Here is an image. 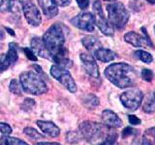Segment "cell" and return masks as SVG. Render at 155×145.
<instances>
[{
	"label": "cell",
	"mask_w": 155,
	"mask_h": 145,
	"mask_svg": "<svg viewBox=\"0 0 155 145\" xmlns=\"http://www.w3.org/2000/svg\"><path fill=\"white\" fill-rule=\"evenodd\" d=\"M105 76L118 88L132 87L138 80V72L127 63H114L106 68Z\"/></svg>",
	"instance_id": "cell-1"
},
{
	"label": "cell",
	"mask_w": 155,
	"mask_h": 145,
	"mask_svg": "<svg viewBox=\"0 0 155 145\" xmlns=\"http://www.w3.org/2000/svg\"><path fill=\"white\" fill-rule=\"evenodd\" d=\"M80 132L81 137L91 144L101 143L110 134L107 126L93 121H84L81 123Z\"/></svg>",
	"instance_id": "cell-2"
},
{
	"label": "cell",
	"mask_w": 155,
	"mask_h": 145,
	"mask_svg": "<svg viewBox=\"0 0 155 145\" xmlns=\"http://www.w3.org/2000/svg\"><path fill=\"white\" fill-rule=\"evenodd\" d=\"M22 90L31 95H41L48 92V85L44 79L34 72H23L19 76Z\"/></svg>",
	"instance_id": "cell-3"
},
{
	"label": "cell",
	"mask_w": 155,
	"mask_h": 145,
	"mask_svg": "<svg viewBox=\"0 0 155 145\" xmlns=\"http://www.w3.org/2000/svg\"><path fill=\"white\" fill-rule=\"evenodd\" d=\"M108 11V21L116 29H122L125 27L129 19V12L122 3L115 2L107 6Z\"/></svg>",
	"instance_id": "cell-4"
},
{
	"label": "cell",
	"mask_w": 155,
	"mask_h": 145,
	"mask_svg": "<svg viewBox=\"0 0 155 145\" xmlns=\"http://www.w3.org/2000/svg\"><path fill=\"white\" fill-rule=\"evenodd\" d=\"M51 75L54 77L60 83L69 90L71 93L77 92V85L74 79L72 77L70 72L66 68L61 67L59 65H52L51 68Z\"/></svg>",
	"instance_id": "cell-5"
},
{
	"label": "cell",
	"mask_w": 155,
	"mask_h": 145,
	"mask_svg": "<svg viewBox=\"0 0 155 145\" xmlns=\"http://www.w3.org/2000/svg\"><path fill=\"white\" fill-rule=\"evenodd\" d=\"M143 99V93L142 90L138 88H134L128 91H125L124 93L120 95V102L129 110L135 111L137 110L140 105H142Z\"/></svg>",
	"instance_id": "cell-6"
},
{
	"label": "cell",
	"mask_w": 155,
	"mask_h": 145,
	"mask_svg": "<svg viewBox=\"0 0 155 145\" xmlns=\"http://www.w3.org/2000/svg\"><path fill=\"white\" fill-rule=\"evenodd\" d=\"M93 12L95 18V24L101 30V32L107 36H113L114 33V29L110 21L106 18L102 5L99 0H96L93 3Z\"/></svg>",
	"instance_id": "cell-7"
},
{
	"label": "cell",
	"mask_w": 155,
	"mask_h": 145,
	"mask_svg": "<svg viewBox=\"0 0 155 145\" xmlns=\"http://www.w3.org/2000/svg\"><path fill=\"white\" fill-rule=\"evenodd\" d=\"M21 10L27 22L32 26H39L42 22V16L32 0H21Z\"/></svg>",
	"instance_id": "cell-8"
},
{
	"label": "cell",
	"mask_w": 155,
	"mask_h": 145,
	"mask_svg": "<svg viewBox=\"0 0 155 145\" xmlns=\"http://www.w3.org/2000/svg\"><path fill=\"white\" fill-rule=\"evenodd\" d=\"M71 23L81 30L93 32L95 29V18L91 13H81L71 19Z\"/></svg>",
	"instance_id": "cell-9"
},
{
	"label": "cell",
	"mask_w": 155,
	"mask_h": 145,
	"mask_svg": "<svg viewBox=\"0 0 155 145\" xmlns=\"http://www.w3.org/2000/svg\"><path fill=\"white\" fill-rule=\"evenodd\" d=\"M18 60V47L15 43L9 44L6 53H0V72L7 71Z\"/></svg>",
	"instance_id": "cell-10"
},
{
	"label": "cell",
	"mask_w": 155,
	"mask_h": 145,
	"mask_svg": "<svg viewBox=\"0 0 155 145\" xmlns=\"http://www.w3.org/2000/svg\"><path fill=\"white\" fill-rule=\"evenodd\" d=\"M142 30L143 32V35H140V34L133 31L126 33L124 35V40L136 47H152L153 45L149 37L147 36V32H145V29L143 28Z\"/></svg>",
	"instance_id": "cell-11"
},
{
	"label": "cell",
	"mask_w": 155,
	"mask_h": 145,
	"mask_svg": "<svg viewBox=\"0 0 155 145\" xmlns=\"http://www.w3.org/2000/svg\"><path fill=\"white\" fill-rule=\"evenodd\" d=\"M81 61L84 65V68L85 72L88 74L90 76L95 77V79H98L100 74H99V68L97 63L94 59V57L91 54H88V53H81L80 55Z\"/></svg>",
	"instance_id": "cell-12"
},
{
	"label": "cell",
	"mask_w": 155,
	"mask_h": 145,
	"mask_svg": "<svg viewBox=\"0 0 155 145\" xmlns=\"http://www.w3.org/2000/svg\"><path fill=\"white\" fill-rule=\"evenodd\" d=\"M102 121H103L105 126L111 129L120 128L122 126V120L118 117L117 114L110 109H105L102 112Z\"/></svg>",
	"instance_id": "cell-13"
},
{
	"label": "cell",
	"mask_w": 155,
	"mask_h": 145,
	"mask_svg": "<svg viewBox=\"0 0 155 145\" xmlns=\"http://www.w3.org/2000/svg\"><path fill=\"white\" fill-rule=\"evenodd\" d=\"M30 48L36 55L40 56L42 58H46V59L51 60V53L48 52V50L46 48L45 45H44V42L41 38H39V37L33 38L31 40V47Z\"/></svg>",
	"instance_id": "cell-14"
},
{
	"label": "cell",
	"mask_w": 155,
	"mask_h": 145,
	"mask_svg": "<svg viewBox=\"0 0 155 145\" xmlns=\"http://www.w3.org/2000/svg\"><path fill=\"white\" fill-rule=\"evenodd\" d=\"M37 125L44 134H46L51 137H56L60 134V129L54 123L50 122V121L38 120Z\"/></svg>",
	"instance_id": "cell-15"
},
{
	"label": "cell",
	"mask_w": 155,
	"mask_h": 145,
	"mask_svg": "<svg viewBox=\"0 0 155 145\" xmlns=\"http://www.w3.org/2000/svg\"><path fill=\"white\" fill-rule=\"evenodd\" d=\"M38 3L48 18H53L58 14V6L52 0H38Z\"/></svg>",
	"instance_id": "cell-16"
},
{
	"label": "cell",
	"mask_w": 155,
	"mask_h": 145,
	"mask_svg": "<svg viewBox=\"0 0 155 145\" xmlns=\"http://www.w3.org/2000/svg\"><path fill=\"white\" fill-rule=\"evenodd\" d=\"M21 4L18 0H0V12L18 14L21 11Z\"/></svg>",
	"instance_id": "cell-17"
},
{
	"label": "cell",
	"mask_w": 155,
	"mask_h": 145,
	"mask_svg": "<svg viewBox=\"0 0 155 145\" xmlns=\"http://www.w3.org/2000/svg\"><path fill=\"white\" fill-rule=\"evenodd\" d=\"M94 55L99 61L104 62V63L110 62L117 57V55H116V53L114 51L108 50V48H104V47L98 48V50L94 52Z\"/></svg>",
	"instance_id": "cell-18"
},
{
	"label": "cell",
	"mask_w": 155,
	"mask_h": 145,
	"mask_svg": "<svg viewBox=\"0 0 155 145\" xmlns=\"http://www.w3.org/2000/svg\"><path fill=\"white\" fill-rule=\"evenodd\" d=\"M133 145H155V127L147 129L139 140H135Z\"/></svg>",
	"instance_id": "cell-19"
},
{
	"label": "cell",
	"mask_w": 155,
	"mask_h": 145,
	"mask_svg": "<svg viewBox=\"0 0 155 145\" xmlns=\"http://www.w3.org/2000/svg\"><path fill=\"white\" fill-rule=\"evenodd\" d=\"M81 43L87 50L92 51V52H95L98 48L102 47L100 41L96 37H93V36H86L84 38H82Z\"/></svg>",
	"instance_id": "cell-20"
},
{
	"label": "cell",
	"mask_w": 155,
	"mask_h": 145,
	"mask_svg": "<svg viewBox=\"0 0 155 145\" xmlns=\"http://www.w3.org/2000/svg\"><path fill=\"white\" fill-rule=\"evenodd\" d=\"M82 102H84V105L86 106V108H88L90 109H93L94 108H96V106L99 105V99L92 94L86 95Z\"/></svg>",
	"instance_id": "cell-21"
},
{
	"label": "cell",
	"mask_w": 155,
	"mask_h": 145,
	"mask_svg": "<svg viewBox=\"0 0 155 145\" xmlns=\"http://www.w3.org/2000/svg\"><path fill=\"white\" fill-rule=\"evenodd\" d=\"M135 56L138 58V59H140V61H143V63H147V64H149V63H151L153 58H152V55L150 54L149 52L147 51H144V50H137L135 51Z\"/></svg>",
	"instance_id": "cell-22"
},
{
	"label": "cell",
	"mask_w": 155,
	"mask_h": 145,
	"mask_svg": "<svg viewBox=\"0 0 155 145\" xmlns=\"http://www.w3.org/2000/svg\"><path fill=\"white\" fill-rule=\"evenodd\" d=\"M117 133L115 132H110V134H108L103 141L101 143H99L98 145H116L117 144Z\"/></svg>",
	"instance_id": "cell-23"
},
{
	"label": "cell",
	"mask_w": 155,
	"mask_h": 145,
	"mask_svg": "<svg viewBox=\"0 0 155 145\" xmlns=\"http://www.w3.org/2000/svg\"><path fill=\"white\" fill-rule=\"evenodd\" d=\"M9 89L12 93L16 95H21L22 94V87L21 85V82H18L17 79H13L10 82Z\"/></svg>",
	"instance_id": "cell-24"
},
{
	"label": "cell",
	"mask_w": 155,
	"mask_h": 145,
	"mask_svg": "<svg viewBox=\"0 0 155 145\" xmlns=\"http://www.w3.org/2000/svg\"><path fill=\"white\" fill-rule=\"evenodd\" d=\"M24 134H25L26 135H28L29 137H30L31 139H34V140H38V139H43L44 138V135L39 134L37 130L35 129H33L31 127H27L23 130Z\"/></svg>",
	"instance_id": "cell-25"
},
{
	"label": "cell",
	"mask_w": 155,
	"mask_h": 145,
	"mask_svg": "<svg viewBox=\"0 0 155 145\" xmlns=\"http://www.w3.org/2000/svg\"><path fill=\"white\" fill-rule=\"evenodd\" d=\"M143 109L147 113H152L153 111H155V99L153 97H150L144 102Z\"/></svg>",
	"instance_id": "cell-26"
},
{
	"label": "cell",
	"mask_w": 155,
	"mask_h": 145,
	"mask_svg": "<svg viewBox=\"0 0 155 145\" xmlns=\"http://www.w3.org/2000/svg\"><path fill=\"white\" fill-rule=\"evenodd\" d=\"M2 139H3L4 145H29L25 141H23V140H21V139H18L17 137H4Z\"/></svg>",
	"instance_id": "cell-27"
},
{
	"label": "cell",
	"mask_w": 155,
	"mask_h": 145,
	"mask_svg": "<svg viewBox=\"0 0 155 145\" xmlns=\"http://www.w3.org/2000/svg\"><path fill=\"white\" fill-rule=\"evenodd\" d=\"M36 103L33 99H25L23 102V104L21 105V109L24 111H30L33 109Z\"/></svg>",
	"instance_id": "cell-28"
},
{
	"label": "cell",
	"mask_w": 155,
	"mask_h": 145,
	"mask_svg": "<svg viewBox=\"0 0 155 145\" xmlns=\"http://www.w3.org/2000/svg\"><path fill=\"white\" fill-rule=\"evenodd\" d=\"M137 134H139V130L135 129L133 127H126L122 130V137L123 138L131 137V135H137Z\"/></svg>",
	"instance_id": "cell-29"
},
{
	"label": "cell",
	"mask_w": 155,
	"mask_h": 145,
	"mask_svg": "<svg viewBox=\"0 0 155 145\" xmlns=\"http://www.w3.org/2000/svg\"><path fill=\"white\" fill-rule=\"evenodd\" d=\"M153 77H154V72L151 70H149V69H143L142 71V79L144 81H147V82L152 81Z\"/></svg>",
	"instance_id": "cell-30"
},
{
	"label": "cell",
	"mask_w": 155,
	"mask_h": 145,
	"mask_svg": "<svg viewBox=\"0 0 155 145\" xmlns=\"http://www.w3.org/2000/svg\"><path fill=\"white\" fill-rule=\"evenodd\" d=\"M67 141L70 143H77L80 141V135L76 132H69L66 134Z\"/></svg>",
	"instance_id": "cell-31"
},
{
	"label": "cell",
	"mask_w": 155,
	"mask_h": 145,
	"mask_svg": "<svg viewBox=\"0 0 155 145\" xmlns=\"http://www.w3.org/2000/svg\"><path fill=\"white\" fill-rule=\"evenodd\" d=\"M12 128H11V126L6 124V123H0V133H2L3 134H12Z\"/></svg>",
	"instance_id": "cell-32"
},
{
	"label": "cell",
	"mask_w": 155,
	"mask_h": 145,
	"mask_svg": "<svg viewBox=\"0 0 155 145\" xmlns=\"http://www.w3.org/2000/svg\"><path fill=\"white\" fill-rule=\"evenodd\" d=\"M23 51H24V53H25V55L28 59H30L32 61H37V55L33 52V50H31V48L25 47V48H23Z\"/></svg>",
	"instance_id": "cell-33"
},
{
	"label": "cell",
	"mask_w": 155,
	"mask_h": 145,
	"mask_svg": "<svg viewBox=\"0 0 155 145\" xmlns=\"http://www.w3.org/2000/svg\"><path fill=\"white\" fill-rule=\"evenodd\" d=\"M128 120H129V123L133 126L140 125V123H142V120H140L139 117H137L136 115H132V114L128 115Z\"/></svg>",
	"instance_id": "cell-34"
},
{
	"label": "cell",
	"mask_w": 155,
	"mask_h": 145,
	"mask_svg": "<svg viewBox=\"0 0 155 145\" xmlns=\"http://www.w3.org/2000/svg\"><path fill=\"white\" fill-rule=\"evenodd\" d=\"M57 6H60V7H66V6H69L71 4L72 0H52Z\"/></svg>",
	"instance_id": "cell-35"
},
{
	"label": "cell",
	"mask_w": 155,
	"mask_h": 145,
	"mask_svg": "<svg viewBox=\"0 0 155 145\" xmlns=\"http://www.w3.org/2000/svg\"><path fill=\"white\" fill-rule=\"evenodd\" d=\"M77 3L81 9H86L89 5V0H77Z\"/></svg>",
	"instance_id": "cell-36"
},
{
	"label": "cell",
	"mask_w": 155,
	"mask_h": 145,
	"mask_svg": "<svg viewBox=\"0 0 155 145\" xmlns=\"http://www.w3.org/2000/svg\"><path fill=\"white\" fill-rule=\"evenodd\" d=\"M37 145H61L57 142H38Z\"/></svg>",
	"instance_id": "cell-37"
},
{
	"label": "cell",
	"mask_w": 155,
	"mask_h": 145,
	"mask_svg": "<svg viewBox=\"0 0 155 145\" xmlns=\"http://www.w3.org/2000/svg\"><path fill=\"white\" fill-rule=\"evenodd\" d=\"M4 36H5L4 31H2L1 29H0V40H3V39H4Z\"/></svg>",
	"instance_id": "cell-38"
},
{
	"label": "cell",
	"mask_w": 155,
	"mask_h": 145,
	"mask_svg": "<svg viewBox=\"0 0 155 145\" xmlns=\"http://www.w3.org/2000/svg\"><path fill=\"white\" fill-rule=\"evenodd\" d=\"M147 2L151 3V4H155V0H147Z\"/></svg>",
	"instance_id": "cell-39"
},
{
	"label": "cell",
	"mask_w": 155,
	"mask_h": 145,
	"mask_svg": "<svg viewBox=\"0 0 155 145\" xmlns=\"http://www.w3.org/2000/svg\"><path fill=\"white\" fill-rule=\"evenodd\" d=\"M105 1H109V2H113V1H115V0H105Z\"/></svg>",
	"instance_id": "cell-40"
},
{
	"label": "cell",
	"mask_w": 155,
	"mask_h": 145,
	"mask_svg": "<svg viewBox=\"0 0 155 145\" xmlns=\"http://www.w3.org/2000/svg\"><path fill=\"white\" fill-rule=\"evenodd\" d=\"M153 98L155 99V91H154V94H153Z\"/></svg>",
	"instance_id": "cell-41"
},
{
	"label": "cell",
	"mask_w": 155,
	"mask_h": 145,
	"mask_svg": "<svg viewBox=\"0 0 155 145\" xmlns=\"http://www.w3.org/2000/svg\"><path fill=\"white\" fill-rule=\"evenodd\" d=\"M154 30H155V27H154Z\"/></svg>",
	"instance_id": "cell-42"
}]
</instances>
